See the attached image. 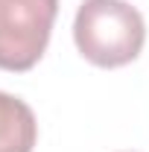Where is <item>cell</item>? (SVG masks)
Here are the masks:
<instances>
[{
  "mask_svg": "<svg viewBox=\"0 0 149 152\" xmlns=\"http://www.w3.org/2000/svg\"><path fill=\"white\" fill-rule=\"evenodd\" d=\"M73 41L96 67H126L146 44V20L126 0H82L73 18Z\"/></svg>",
  "mask_w": 149,
  "mask_h": 152,
  "instance_id": "obj_1",
  "label": "cell"
},
{
  "mask_svg": "<svg viewBox=\"0 0 149 152\" xmlns=\"http://www.w3.org/2000/svg\"><path fill=\"white\" fill-rule=\"evenodd\" d=\"M58 0H0V70H32L53 35Z\"/></svg>",
  "mask_w": 149,
  "mask_h": 152,
  "instance_id": "obj_2",
  "label": "cell"
},
{
  "mask_svg": "<svg viewBox=\"0 0 149 152\" xmlns=\"http://www.w3.org/2000/svg\"><path fill=\"white\" fill-rule=\"evenodd\" d=\"M38 123L32 108L6 91H0V152H32Z\"/></svg>",
  "mask_w": 149,
  "mask_h": 152,
  "instance_id": "obj_3",
  "label": "cell"
}]
</instances>
